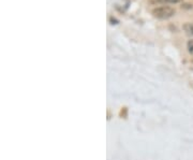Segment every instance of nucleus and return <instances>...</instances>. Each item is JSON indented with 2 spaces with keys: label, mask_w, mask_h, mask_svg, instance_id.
<instances>
[{
  "label": "nucleus",
  "mask_w": 193,
  "mask_h": 160,
  "mask_svg": "<svg viewBox=\"0 0 193 160\" xmlns=\"http://www.w3.org/2000/svg\"><path fill=\"white\" fill-rule=\"evenodd\" d=\"M160 2H164V3H179L182 0H159Z\"/></svg>",
  "instance_id": "7ed1b4c3"
},
{
  "label": "nucleus",
  "mask_w": 193,
  "mask_h": 160,
  "mask_svg": "<svg viewBox=\"0 0 193 160\" xmlns=\"http://www.w3.org/2000/svg\"><path fill=\"white\" fill-rule=\"evenodd\" d=\"M187 47H188V51H189V53L193 56V40H190L189 42L187 43Z\"/></svg>",
  "instance_id": "f03ea898"
},
{
  "label": "nucleus",
  "mask_w": 193,
  "mask_h": 160,
  "mask_svg": "<svg viewBox=\"0 0 193 160\" xmlns=\"http://www.w3.org/2000/svg\"><path fill=\"white\" fill-rule=\"evenodd\" d=\"M186 29L188 30V32L192 33V35H193V25H187V26H186Z\"/></svg>",
  "instance_id": "20e7f679"
},
{
  "label": "nucleus",
  "mask_w": 193,
  "mask_h": 160,
  "mask_svg": "<svg viewBox=\"0 0 193 160\" xmlns=\"http://www.w3.org/2000/svg\"><path fill=\"white\" fill-rule=\"evenodd\" d=\"M153 14L154 17L159 18V19H167L175 14V10L171 7L167 6H162V7H158V8H154L153 10Z\"/></svg>",
  "instance_id": "f257e3e1"
}]
</instances>
